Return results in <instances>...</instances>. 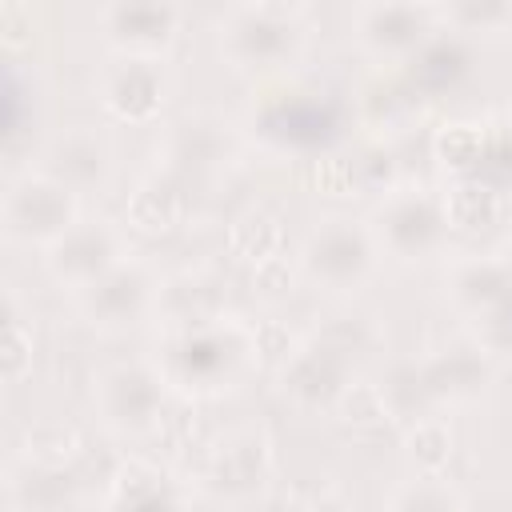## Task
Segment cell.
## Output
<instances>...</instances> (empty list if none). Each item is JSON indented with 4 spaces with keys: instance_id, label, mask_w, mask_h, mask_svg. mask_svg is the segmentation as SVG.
Returning <instances> with one entry per match:
<instances>
[{
    "instance_id": "6",
    "label": "cell",
    "mask_w": 512,
    "mask_h": 512,
    "mask_svg": "<svg viewBox=\"0 0 512 512\" xmlns=\"http://www.w3.org/2000/svg\"><path fill=\"white\" fill-rule=\"evenodd\" d=\"M352 28L372 56L412 60L444 24H440V4L388 0V4H360L352 16Z\"/></svg>"
},
{
    "instance_id": "1",
    "label": "cell",
    "mask_w": 512,
    "mask_h": 512,
    "mask_svg": "<svg viewBox=\"0 0 512 512\" xmlns=\"http://www.w3.org/2000/svg\"><path fill=\"white\" fill-rule=\"evenodd\" d=\"M256 336L252 328L220 316L216 324L168 332L156 372L164 384H176L184 396H216L232 388L256 364Z\"/></svg>"
},
{
    "instance_id": "13",
    "label": "cell",
    "mask_w": 512,
    "mask_h": 512,
    "mask_svg": "<svg viewBox=\"0 0 512 512\" xmlns=\"http://www.w3.org/2000/svg\"><path fill=\"white\" fill-rule=\"evenodd\" d=\"M160 284L140 260H120L104 280L80 292V304L100 328H132L148 308H156Z\"/></svg>"
},
{
    "instance_id": "14",
    "label": "cell",
    "mask_w": 512,
    "mask_h": 512,
    "mask_svg": "<svg viewBox=\"0 0 512 512\" xmlns=\"http://www.w3.org/2000/svg\"><path fill=\"white\" fill-rule=\"evenodd\" d=\"M100 20H104L108 40L124 56H164L168 44L180 32V8L176 4H156V0L108 4L100 12Z\"/></svg>"
},
{
    "instance_id": "5",
    "label": "cell",
    "mask_w": 512,
    "mask_h": 512,
    "mask_svg": "<svg viewBox=\"0 0 512 512\" xmlns=\"http://www.w3.org/2000/svg\"><path fill=\"white\" fill-rule=\"evenodd\" d=\"M268 476H272V440L264 428H232L228 436H220L208 448L200 472L204 488L228 504L256 500L268 488Z\"/></svg>"
},
{
    "instance_id": "34",
    "label": "cell",
    "mask_w": 512,
    "mask_h": 512,
    "mask_svg": "<svg viewBox=\"0 0 512 512\" xmlns=\"http://www.w3.org/2000/svg\"><path fill=\"white\" fill-rule=\"evenodd\" d=\"M28 32H32V12L24 4H12V0L0 4V36H4V44L20 48L28 40Z\"/></svg>"
},
{
    "instance_id": "8",
    "label": "cell",
    "mask_w": 512,
    "mask_h": 512,
    "mask_svg": "<svg viewBox=\"0 0 512 512\" xmlns=\"http://www.w3.org/2000/svg\"><path fill=\"white\" fill-rule=\"evenodd\" d=\"M348 380L352 352L324 332L296 344V352L280 364V388L296 408H336Z\"/></svg>"
},
{
    "instance_id": "9",
    "label": "cell",
    "mask_w": 512,
    "mask_h": 512,
    "mask_svg": "<svg viewBox=\"0 0 512 512\" xmlns=\"http://www.w3.org/2000/svg\"><path fill=\"white\" fill-rule=\"evenodd\" d=\"M120 260H128L120 232H116L108 220H84V216H80V224H76L72 232H64V236L48 248V256H44L48 276H52L56 284L72 288V292L92 288V284L104 280Z\"/></svg>"
},
{
    "instance_id": "26",
    "label": "cell",
    "mask_w": 512,
    "mask_h": 512,
    "mask_svg": "<svg viewBox=\"0 0 512 512\" xmlns=\"http://www.w3.org/2000/svg\"><path fill=\"white\" fill-rule=\"evenodd\" d=\"M404 456L420 476H440V468L452 456V428L440 416H424L404 432Z\"/></svg>"
},
{
    "instance_id": "2",
    "label": "cell",
    "mask_w": 512,
    "mask_h": 512,
    "mask_svg": "<svg viewBox=\"0 0 512 512\" xmlns=\"http://www.w3.org/2000/svg\"><path fill=\"white\" fill-rule=\"evenodd\" d=\"M304 4H240L220 20V52L236 68H280L304 44Z\"/></svg>"
},
{
    "instance_id": "25",
    "label": "cell",
    "mask_w": 512,
    "mask_h": 512,
    "mask_svg": "<svg viewBox=\"0 0 512 512\" xmlns=\"http://www.w3.org/2000/svg\"><path fill=\"white\" fill-rule=\"evenodd\" d=\"M436 160L456 172V176H476L480 160L488 156V124H468V120H452L436 132L432 140Z\"/></svg>"
},
{
    "instance_id": "24",
    "label": "cell",
    "mask_w": 512,
    "mask_h": 512,
    "mask_svg": "<svg viewBox=\"0 0 512 512\" xmlns=\"http://www.w3.org/2000/svg\"><path fill=\"white\" fill-rule=\"evenodd\" d=\"M444 32V28H440ZM432 36L408 64H412V80H416V88L420 92H444V88H452L464 72H468V52H464V44L456 40V36Z\"/></svg>"
},
{
    "instance_id": "23",
    "label": "cell",
    "mask_w": 512,
    "mask_h": 512,
    "mask_svg": "<svg viewBox=\"0 0 512 512\" xmlns=\"http://www.w3.org/2000/svg\"><path fill=\"white\" fill-rule=\"evenodd\" d=\"M228 248H232L236 256L252 260V264L272 260V256H280V248H284V220H280L272 208L252 204V208H244V212L228 224Z\"/></svg>"
},
{
    "instance_id": "28",
    "label": "cell",
    "mask_w": 512,
    "mask_h": 512,
    "mask_svg": "<svg viewBox=\"0 0 512 512\" xmlns=\"http://www.w3.org/2000/svg\"><path fill=\"white\" fill-rule=\"evenodd\" d=\"M440 24H448L452 32L496 36L512 28V4L508 0H448L440 4Z\"/></svg>"
},
{
    "instance_id": "15",
    "label": "cell",
    "mask_w": 512,
    "mask_h": 512,
    "mask_svg": "<svg viewBox=\"0 0 512 512\" xmlns=\"http://www.w3.org/2000/svg\"><path fill=\"white\" fill-rule=\"evenodd\" d=\"M420 396L432 400H468L488 384V356L472 344H452L436 356H428L420 368Z\"/></svg>"
},
{
    "instance_id": "12",
    "label": "cell",
    "mask_w": 512,
    "mask_h": 512,
    "mask_svg": "<svg viewBox=\"0 0 512 512\" xmlns=\"http://www.w3.org/2000/svg\"><path fill=\"white\" fill-rule=\"evenodd\" d=\"M256 128L268 144L276 148H316L332 136L336 128V116H332V104L320 96V92H276L264 100L260 116H256Z\"/></svg>"
},
{
    "instance_id": "29",
    "label": "cell",
    "mask_w": 512,
    "mask_h": 512,
    "mask_svg": "<svg viewBox=\"0 0 512 512\" xmlns=\"http://www.w3.org/2000/svg\"><path fill=\"white\" fill-rule=\"evenodd\" d=\"M76 456H80V436L72 428H64V424H36L24 436V460L32 468L64 472Z\"/></svg>"
},
{
    "instance_id": "11",
    "label": "cell",
    "mask_w": 512,
    "mask_h": 512,
    "mask_svg": "<svg viewBox=\"0 0 512 512\" xmlns=\"http://www.w3.org/2000/svg\"><path fill=\"white\" fill-rule=\"evenodd\" d=\"M96 404L108 428L116 432H148L160 420L164 376L148 364H116L100 376Z\"/></svg>"
},
{
    "instance_id": "35",
    "label": "cell",
    "mask_w": 512,
    "mask_h": 512,
    "mask_svg": "<svg viewBox=\"0 0 512 512\" xmlns=\"http://www.w3.org/2000/svg\"><path fill=\"white\" fill-rule=\"evenodd\" d=\"M484 160H500V164L512 168V124L488 128V156Z\"/></svg>"
},
{
    "instance_id": "16",
    "label": "cell",
    "mask_w": 512,
    "mask_h": 512,
    "mask_svg": "<svg viewBox=\"0 0 512 512\" xmlns=\"http://www.w3.org/2000/svg\"><path fill=\"white\" fill-rule=\"evenodd\" d=\"M156 312L168 320L172 332H188V328L216 324L224 316V296H220V284L212 276H204V272H180L168 284H160Z\"/></svg>"
},
{
    "instance_id": "4",
    "label": "cell",
    "mask_w": 512,
    "mask_h": 512,
    "mask_svg": "<svg viewBox=\"0 0 512 512\" xmlns=\"http://www.w3.org/2000/svg\"><path fill=\"white\" fill-rule=\"evenodd\" d=\"M376 252L380 244L372 228L348 216H328L304 240V272L332 292H352L372 276Z\"/></svg>"
},
{
    "instance_id": "7",
    "label": "cell",
    "mask_w": 512,
    "mask_h": 512,
    "mask_svg": "<svg viewBox=\"0 0 512 512\" xmlns=\"http://www.w3.org/2000/svg\"><path fill=\"white\" fill-rule=\"evenodd\" d=\"M376 244L400 260H420L440 248L448 220L444 204L428 188H392L376 212Z\"/></svg>"
},
{
    "instance_id": "27",
    "label": "cell",
    "mask_w": 512,
    "mask_h": 512,
    "mask_svg": "<svg viewBox=\"0 0 512 512\" xmlns=\"http://www.w3.org/2000/svg\"><path fill=\"white\" fill-rule=\"evenodd\" d=\"M332 412H336L348 428L372 432V428H384V424H388L392 404H388V396H384L380 384H372V380H348Z\"/></svg>"
},
{
    "instance_id": "10",
    "label": "cell",
    "mask_w": 512,
    "mask_h": 512,
    "mask_svg": "<svg viewBox=\"0 0 512 512\" xmlns=\"http://www.w3.org/2000/svg\"><path fill=\"white\" fill-rule=\"evenodd\" d=\"M100 100L116 120L144 124L168 100V68L164 56H124L116 52L100 68Z\"/></svg>"
},
{
    "instance_id": "36",
    "label": "cell",
    "mask_w": 512,
    "mask_h": 512,
    "mask_svg": "<svg viewBox=\"0 0 512 512\" xmlns=\"http://www.w3.org/2000/svg\"><path fill=\"white\" fill-rule=\"evenodd\" d=\"M304 512H352V500L344 492H336V488H324L304 504Z\"/></svg>"
},
{
    "instance_id": "20",
    "label": "cell",
    "mask_w": 512,
    "mask_h": 512,
    "mask_svg": "<svg viewBox=\"0 0 512 512\" xmlns=\"http://www.w3.org/2000/svg\"><path fill=\"white\" fill-rule=\"evenodd\" d=\"M164 156H168V172H208L216 164H224L228 156V132L220 120L212 116H184L168 128L164 136Z\"/></svg>"
},
{
    "instance_id": "32",
    "label": "cell",
    "mask_w": 512,
    "mask_h": 512,
    "mask_svg": "<svg viewBox=\"0 0 512 512\" xmlns=\"http://www.w3.org/2000/svg\"><path fill=\"white\" fill-rule=\"evenodd\" d=\"M312 180L328 196H344L360 184V160L356 156H320L312 168Z\"/></svg>"
},
{
    "instance_id": "21",
    "label": "cell",
    "mask_w": 512,
    "mask_h": 512,
    "mask_svg": "<svg viewBox=\"0 0 512 512\" xmlns=\"http://www.w3.org/2000/svg\"><path fill=\"white\" fill-rule=\"evenodd\" d=\"M128 224L136 232H148V236H164V232H176L188 216V192L180 184V176L172 172H156L148 180L136 184V192L128 196V208H124Z\"/></svg>"
},
{
    "instance_id": "19",
    "label": "cell",
    "mask_w": 512,
    "mask_h": 512,
    "mask_svg": "<svg viewBox=\"0 0 512 512\" xmlns=\"http://www.w3.org/2000/svg\"><path fill=\"white\" fill-rule=\"evenodd\" d=\"M448 292L460 308L488 316L512 300V260L500 256H468L452 264L448 272Z\"/></svg>"
},
{
    "instance_id": "30",
    "label": "cell",
    "mask_w": 512,
    "mask_h": 512,
    "mask_svg": "<svg viewBox=\"0 0 512 512\" xmlns=\"http://www.w3.org/2000/svg\"><path fill=\"white\" fill-rule=\"evenodd\" d=\"M388 512H464V504L440 476H420L416 472V480H408L392 492Z\"/></svg>"
},
{
    "instance_id": "31",
    "label": "cell",
    "mask_w": 512,
    "mask_h": 512,
    "mask_svg": "<svg viewBox=\"0 0 512 512\" xmlns=\"http://www.w3.org/2000/svg\"><path fill=\"white\" fill-rule=\"evenodd\" d=\"M28 364H32V332L20 320L16 300L8 296V308H4V380L16 384L28 372Z\"/></svg>"
},
{
    "instance_id": "18",
    "label": "cell",
    "mask_w": 512,
    "mask_h": 512,
    "mask_svg": "<svg viewBox=\"0 0 512 512\" xmlns=\"http://www.w3.org/2000/svg\"><path fill=\"white\" fill-rule=\"evenodd\" d=\"M108 512H184V496L168 472L148 460H128L112 476Z\"/></svg>"
},
{
    "instance_id": "22",
    "label": "cell",
    "mask_w": 512,
    "mask_h": 512,
    "mask_svg": "<svg viewBox=\"0 0 512 512\" xmlns=\"http://www.w3.org/2000/svg\"><path fill=\"white\" fill-rule=\"evenodd\" d=\"M440 204H444L448 228H456V232H484V228H492L504 216L500 192L488 180H480V176H456L444 188Z\"/></svg>"
},
{
    "instance_id": "17",
    "label": "cell",
    "mask_w": 512,
    "mask_h": 512,
    "mask_svg": "<svg viewBox=\"0 0 512 512\" xmlns=\"http://www.w3.org/2000/svg\"><path fill=\"white\" fill-rule=\"evenodd\" d=\"M40 172L68 184L72 192L92 188L108 176V148L92 128H68L44 148V168Z\"/></svg>"
},
{
    "instance_id": "3",
    "label": "cell",
    "mask_w": 512,
    "mask_h": 512,
    "mask_svg": "<svg viewBox=\"0 0 512 512\" xmlns=\"http://www.w3.org/2000/svg\"><path fill=\"white\" fill-rule=\"evenodd\" d=\"M4 232L20 244L52 248L64 232L80 224V200L68 184L52 180L48 172H24L4 192Z\"/></svg>"
},
{
    "instance_id": "33",
    "label": "cell",
    "mask_w": 512,
    "mask_h": 512,
    "mask_svg": "<svg viewBox=\"0 0 512 512\" xmlns=\"http://www.w3.org/2000/svg\"><path fill=\"white\" fill-rule=\"evenodd\" d=\"M252 284H256L260 292H268V296H284V292L292 288V268H288V260H284V256H272V260L256 264Z\"/></svg>"
}]
</instances>
